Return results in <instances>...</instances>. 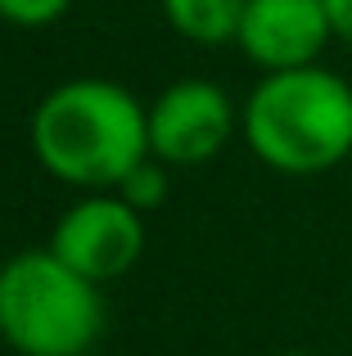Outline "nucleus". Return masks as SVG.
<instances>
[{"instance_id": "f257e3e1", "label": "nucleus", "mask_w": 352, "mask_h": 356, "mask_svg": "<svg viewBox=\"0 0 352 356\" xmlns=\"http://www.w3.org/2000/svg\"><path fill=\"white\" fill-rule=\"evenodd\" d=\"M32 154L54 181L118 190L150 154V108L109 77H72L32 108Z\"/></svg>"}, {"instance_id": "f03ea898", "label": "nucleus", "mask_w": 352, "mask_h": 356, "mask_svg": "<svg viewBox=\"0 0 352 356\" xmlns=\"http://www.w3.org/2000/svg\"><path fill=\"white\" fill-rule=\"evenodd\" d=\"M257 163L280 176H321L352 154V86L339 72H262L239 113Z\"/></svg>"}, {"instance_id": "7ed1b4c3", "label": "nucleus", "mask_w": 352, "mask_h": 356, "mask_svg": "<svg viewBox=\"0 0 352 356\" xmlns=\"http://www.w3.org/2000/svg\"><path fill=\"white\" fill-rule=\"evenodd\" d=\"M99 334V284L77 275L50 248L14 252L0 266V339L18 356H86Z\"/></svg>"}, {"instance_id": "20e7f679", "label": "nucleus", "mask_w": 352, "mask_h": 356, "mask_svg": "<svg viewBox=\"0 0 352 356\" xmlns=\"http://www.w3.org/2000/svg\"><path fill=\"white\" fill-rule=\"evenodd\" d=\"M50 252L68 261L77 275L109 284V280L127 275L145 252V217L122 203L113 190H99L77 199L50 235Z\"/></svg>"}, {"instance_id": "39448f33", "label": "nucleus", "mask_w": 352, "mask_h": 356, "mask_svg": "<svg viewBox=\"0 0 352 356\" xmlns=\"http://www.w3.org/2000/svg\"><path fill=\"white\" fill-rule=\"evenodd\" d=\"M235 104L217 81L181 77L150 104V154L163 167L212 163L235 136Z\"/></svg>"}, {"instance_id": "423d86ee", "label": "nucleus", "mask_w": 352, "mask_h": 356, "mask_svg": "<svg viewBox=\"0 0 352 356\" xmlns=\"http://www.w3.org/2000/svg\"><path fill=\"white\" fill-rule=\"evenodd\" d=\"M335 41L326 0H248L235 45L262 72L312 68Z\"/></svg>"}, {"instance_id": "0eeeda50", "label": "nucleus", "mask_w": 352, "mask_h": 356, "mask_svg": "<svg viewBox=\"0 0 352 356\" xmlns=\"http://www.w3.org/2000/svg\"><path fill=\"white\" fill-rule=\"evenodd\" d=\"M248 0H163L172 32L194 45H226L239 36Z\"/></svg>"}, {"instance_id": "6e6552de", "label": "nucleus", "mask_w": 352, "mask_h": 356, "mask_svg": "<svg viewBox=\"0 0 352 356\" xmlns=\"http://www.w3.org/2000/svg\"><path fill=\"white\" fill-rule=\"evenodd\" d=\"M113 194L122 203H131L141 217H145V212H154V208H163V199H168V167H163L159 158H145V163L136 167V172L127 176Z\"/></svg>"}, {"instance_id": "1a4fd4ad", "label": "nucleus", "mask_w": 352, "mask_h": 356, "mask_svg": "<svg viewBox=\"0 0 352 356\" xmlns=\"http://www.w3.org/2000/svg\"><path fill=\"white\" fill-rule=\"evenodd\" d=\"M72 9V0H0V18L14 27H50Z\"/></svg>"}, {"instance_id": "9d476101", "label": "nucleus", "mask_w": 352, "mask_h": 356, "mask_svg": "<svg viewBox=\"0 0 352 356\" xmlns=\"http://www.w3.org/2000/svg\"><path fill=\"white\" fill-rule=\"evenodd\" d=\"M330 9V23H335V36L352 45V0H326Z\"/></svg>"}, {"instance_id": "9b49d317", "label": "nucleus", "mask_w": 352, "mask_h": 356, "mask_svg": "<svg viewBox=\"0 0 352 356\" xmlns=\"http://www.w3.org/2000/svg\"><path fill=\"white\" fill-rule=\"evenodd\" d=\"M280 356H317V352H280Z\"/></svg>"}]
</instances>
